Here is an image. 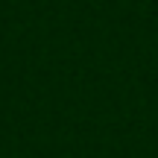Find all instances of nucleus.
Wrapping results in <instances>:
<instances>
[]
</instances>
